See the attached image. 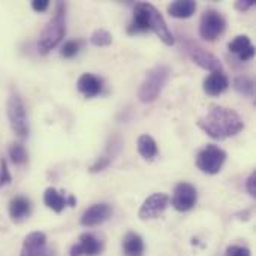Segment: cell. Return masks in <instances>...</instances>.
<instances>
[{"label": "cell", "instance_id": "obj_1", "mask_svg": "<svg viewBox=\"0 0 256 256\" xmlns=\"http://www.w3.org/2000/svg\"><path fill=\"white\" fill-rule=\"evenodd\" d=\"M198 126L210 138L224 141L240 134L244 129V122L234 110L212 105L208 112L198 118Z\"/></svg>", "mask_w": 256, "mask_h": 256}, {"label": "cell", "instance_id": "obj_2", "mask_svg": "<svg viewBox=\"0 0 256 256\" xmlns=\"http://www.w3.org/2000/svg\"><path fill=\"white\" fill-rule=\"evenodd\" d=\"M64 33H66V4L60 2L57 3L52 20L45 26V28L42 30L39 36V40H38L39 52L48 54L63 39Z\"/></svg>", "mask_w": 256, "mask_h": 256}, {"label": "cell", "instance_id": "obj_3", "mask_svg": "<svg viewBox=\"0 0 256 256\" xmlns=\"http://www.w3.org/2000/svg\"><path fill=\"white\" fill-rule=\"evenodd\" d=\"M170 78V68L166 64H158L150 69L138 88V99L142 104L154 102L162 93Z\"/></svg>", "mask_w": 256, "mask_h": 256}, {"label": "cell", "instance_id": "obj_4", "mask_svg": "<svg viewBox=\"0 0 256 256\" xmlns=\"http://www.w3.org/2000/svg\"><path fill=\"white\" fill-rule=\"evenodd\" d=\"M225 159H226V153L222 148H219L218 146L208 144L206 148H202L198 153V156H196V166L204 174L214 176V174H218L222 170V166L225 164Z\"/></svg>", "mask_w": 256, "mask_h": 256}, {"label": "cell", "instance_id": "obj_5", "mask_svg": "<svg viewBox=\"0 0 256 256\" xmlns=\"http://www.w3.org/2000/svg\"><path fill=\"white\" fill-rule=\"evenodd\" d=\"M141 9L144 10L146 14V18H147V24H148V28L153 30L156 33V36L165 44V45H174L176 44V39L171 33V30L168 28L166 26V21L164 20L162 14L150 3H140Z\"/></svg>", "mask_w": 256, "mask_h": 256}, {"label": "cell", "instance_id": "obj_6", "mask_svg": "<svg viewBox=\"0 0 256 256\" xmlns=\"http://www.w3.org/2000/svg\"><path fill=\"white\" fill-rule=\"evenodd\" d=\"M8 117L12 130L18 136H26L28 134V124H27V116H26V106L22 99L14 93L10 94L8 100Z\"/></svg>", "mask_w": 256, "mask_h": 256}, {"label": "cell", "instance_id": "obj_7", "mask_svg": "<svg viewBox=\"0 0 256 256\" xmlns=\"http://www.w3.org/2000/svg\"><path fill=\"white\" fill-rule=\"evenodd\" d=\"M226 27V22H225V18L218 12V10H207L204 12L202 18H201V22H200V34L202 39L206 40H216L225 30Z\"/></svg>", "mask_w": 256, "mask_h": 256}, {"label": "cell", "instance_id": "obj_8", "mask_svg": "<svg viewBox=\"0 0 256 256\" xmlns=\"http://www.w3.org/2000/svg\"><path fill=\"white\" fill-rule=\"evenodd\" d=\"M196 201H198V192L194 184L182 182L176 186L171 204L177 212L184 213V212L192 210L195 207Z\"/></svg>", "mask_w": 256, "mask_h": 256}, {"label": "cell", "instance_id": "obj_9", "mask_svg": "<svg viewBox=\"0 0 256 256\" xmlns=\"http://www.w3.org/2000/svg\"><path fill=\"white\" fill-rule=\"evenodd\" d=\"M186 51L189 54V57L202 69L214 72V70H222V63L220 60L213 56L212 52H208L207 50H204L202 46L194 44V42H186Z\"/></svg>", "mask_w": 256, "mask_h": 256}, {"label": "cell", "instance_id": "obj_10", "mask_svg": "<svg viewBox=\"0 0 256 256\" xmlns=\"http://www.w3.org/2000/svg\"><path fill=\"white\" fill-rule=\"evenodd\" d=\"M170 204V196L165 195V194H153L152 196H148L140 212H138V216L140 219L142 220H148V219H158L168 207Z\"/></svg>", "mask_w": 256, "mask_h": 256}, {"label": "cell", "instance_id": "obj_11", "mask_svg": "<svg viewBox=\"0 0 256 256\" xmlns=\"http://www.w3.org/2000/svg\"><path fill=\"white\" fill-rule=\"evenodd\" d=\"M20 256H56V254L46 248V236L36 231L24 238Z\"/></svg>", "mask_w": 256, "mask_h": 256}, {"label": "cell", "instance_id": "obj_12", "mask_svg": "<svg viewBox=\"0 0 256 256\" xmlns=\"http://www.w3.org/2000/svg\"><path fill=\"white\" fill-rule=\"evenodd\" d=\"M112 214V210L108 204L105 202H100V204H94L92 207H88L82 216H81V225L82 226H87V228H92V226H98V225H102L104 222H106Z\"/></svg>", "mask_w": 256, "mask_h": 256}, {"label": "cell", "instance_id": "obj_13", "mask_svg": "<svg viewBox=\"0 0 256 256\" xmlns=\"http://www.w3.org/2000/svg\"><path fill=\"white\" fill-rule=\"evenodd\" d=\"M102 252V243L92 234H82L78 243L72 246L70 256H96Z\"/></svg>", "mask_w": 256, "mask_h": 256}, {"label": "cell", "instance_id": "obj_14", "mask_svg": "<svg viewBox=\"0 0 256 256\" xmlns=\"http://www.w3.org/2000/svg\"><path fill=\"white\" fill-rule=\"evenodd\" d=\"M44 202L48 208H51L56 213H62L64 210L66 206L69 207H75L76 200L74 196L64 198L60 192H57L54 188H48L44 194Z\"/></svg>", "mask_w": 256, "mask_h": 256}, {"label": "cell", "instance_id": "obj_15", "mask_svg": "<svg viewBox=\"0 0 256 256\" xmlns=\"http://www.w3.org/2000/svg\"><path fill=\"white\" fill-rule=\"evenodd\" d=\"M204 92L210 96H219L222 94L228 87H230V80L222 70H214L212 72L206 80H204Z\"/></svg>", "mask_w": 256, "mask_h": 256}, {"label": "cell", "instance_id": "obj_16", "mask_svg": "<svg viewBox=\"0 0 256 256\" xmlns=\"http://www.w3.org/2000/svg\"><path fill=\"white\" fill-rule=\"evenodd\" d=\"M80 93L86 98H94L102 92V80L93 74H82L76 82Z\"/></svg>", "mask_w": 256, "mask_h": 256}, {"label": "cell", "instance_id": "obj_17", "mask_svg": "<svg viewBox=\"0 0 256 256\" xmlns=\"http://www.w3.org/2000/svg\"><path fill=\"white\" fill-rule=\"evenodd\" d=\"M144 242L135 232H128L123 238V252L124 256H142L144 255Z\"/></svg>", "mask_w": 256, "mask_h": 256}, {"label": "cell", "instance_id": "obj_18", "mask_svg": "<svg viewBox=\"0 0 256 256\" xmlns=\"http://www.w3.org/2000/svg\"><path fill=\"white\" fill-rule=\"evenodd\" d=\"M196 3L194 0H177L168 6V12L174 18H189L195 14Z\"/></svg>", "mask_w": 256, "mask_h": 256}, {"label": "cell", "instance_id": "obj_19", "mask_svg": "<svg viewBox=\"0 0 256 256\" xmlns=\"http://www.w3.org/2000/svg\"><path fill=\"white\" fill-rule=\"evenodd\" d=\"M32 206L26 196H15L9 202V214L14 220H21L30 214Z\"/></svg>", "mask_w": 256, "mask_h": 256}, {"label": "cell", "instance_id": "obj_20", "mask_svg": "<svg viewBox=\"0 0 256 256\" xmlns=\"http://www.w3.org/2000/svg\"><path fill=\"white\" fill-rule=\"evenodd\" d=\"M138 153L146 160H153L158 154V144L150 135H141L138 138Z\"/></svg>", "mask_w": 256, "mask_h": 256}, {"label": "cell", "instance_id": "obj_21", "mask_svg": "<svg viewBox=\"0 0 256 256\" xmlns=\"http://www.w3.org/2000/svg\"><path fill=\"white\" fill-rule=\"evenodd\" d=\"M148 24H147V18H146V14L144 10L141 9L140 3L135 6V12H134V18H132V22L129 24L128 27V32L130 34H135V33H144V32H148Z\"/></svg>", "mask_w": 256, "mask_h": 256}, {"label": "cell", "instance_id": "obj_22", "mask_svg": "<svg viewBox=\"0 0 256 256\" xmlns=\"http://www.w3.org/2000/svg\"><path fill=\"white\" fill-rule=\"evenodd\" d=\"M118 147H120V142H114V141H111V146H108V148H106V152L104 153V156H100L99 159H98V162L94 164V165H92L90 166V172H99V171H104L110 164H111V160H112V158H114V154L118 152Z\"/></svg>", "mask_w": 256, "mask_h": 256}, {"label": "cell", "instance_id": "obj_23", "mask_svg": "<svg viewBox=\"0 0 256 256\" xmlns=\"http://www.w3.org/2000/svg\"><path fill=\"white\" fill-rule=\"evenodd\" d=\"M9 156L15 165H22L27 162V152L22 144H12L9 148Z\"/></svg>", "mask_w": 256, "mask_h": 256}, {"label": "cell", "instance_id": "obj_24", "mask_svg": "<svg viewBox=\"0 0 256 256\" xmlns=\"http://www.w3.org/2000/svg\"><path fill=\"white\" fill-rule=\"evenodd\" d=\"M90 42L96 46H108L112 42V36L106 30L99 28L93 32V34L90 36Z\"/></svg>", "mask_w": 256, "mask_h": 256}, {"label": "cell", "instance_id": "obj_25", "mask_svg": "<svg viewBox=\"0 0 256 256\" xmlns=\"http://www.w3.org/2000/svg\"><path fill=\"white\" fill-rule=\"evenodd\" d=\"M252 44H250V39L246 36V34H240V36H237L234 40H231L230 42V45H228V48H230V51L231 52H234V54H237V56H240L246 48H249Z\"/></svg>", "mask_w": 256, "mask_h": 256}, {"label": "cell", "instance_id": "obj_26", "mask_svg": "<svg viewBox=\"0 0 256 256\" xmlns=\"http://www.w3.org/2000/svg\"><path fill=\"white\" fill-rule=\"evenodd\" d=\"M234 87L237 92H240L243 94H252L254 93V82L246 76H238L234 82Z\"/></svg>", "mask_w": 256, "mask_h": 256}, {"label": "cell", "instance_id": "obj_27", "mask_svg": "<svg viewBox=\"0 0 256 256\" xmlns=\"http://www.w3.org/2000/svg\"><path fill=\"white\" fill-rule=\"evenodd\" d=\"M78 51H80V40H68V42L63 45L60 54H62L64 58H72V57H75V56L78 54Z\"/></svg>", "mask_w": 256, "mask_h": 256}, {"label": "cell", "instance_id": "obj_28", "mask_svg": "<svg viewBox=\"0 0 256 256\" xmlns=\"http://www.w3.org/2000/svg\"><path fill=\"white\" fill-rule=\"evenodd\" d=\"M10 183V174H9V170H8V164L4 159L0 160V188L2 186H6Z\"/></svg>", "mask_w": 256, "mask_h": 256}, {"label": "cell", "instance_id": "obj_29", "mask_svg": "<svg viewBox=\"0 0 256 256\" xmlns=\"http://www.w3.org/2000/svg\"><path fill=\"white\" fill-rule=\"evenodd\" d=\"M226 256H250V252L242 246H230L226 249Z\"/></svg>", "mask_w": 256, "mask_h": 256}, {"label": "cell", "instance_id": "obj_30", "mask_svg": "<svg viewBox=\"0 0 256 256\" xmlns=\"http://www.w3.org/2000/svg\"><path fill=\"white\" fill-rule=\"evenodd\" d=\"M246 188H248V192L250 196H256V172H252L246 182Z\"/></svg>", "mask_w": 256, "mask_h": 256}, {"label": "cell", "instance_id": "obj_31", "mask_svg": "<svg viewBox=\"0 0 256 256\" xmlns=\"http://www.w3.org/2000/svg\"><path fill=\"white\" fill-rule=\"evenodd\" d=\"M50 6V2L48 0H33L32 2V8L36 10V12H44Z\"/></svg>", "mask_w": 256, "mask_h": 256}, {"label": "cell", "instance_id": "obj_32", "mask_svg": "<svg viewBox=\"0 0 256 256\" xmlns=\"http://www.w3.org/2000/svg\"><path fill=\"white\" fill-rule=\"evenodd\" d=\"M254 4H255L254 0H240V2H236V9H238L240 12H244V10L250 9Z\"/></svg>", "mask_w": 256, "mask_h": 256}, {"label": "cell", "instance_id": "obj_33", "mask_svg": "<svg viewBox=\"0 0 256 256\" xmlns=\"http://www.w3.org/2000/svg\"><path fill=\"white\" fill-rule=\"evenodd\" d=\"M254 56H255V48L250 45V46H249V48H246V50H244L238 57H240V60H242V62H246V60H250Z\"/></svg>", "mask_w": 256, "mask_h": 256}]
</instances>
